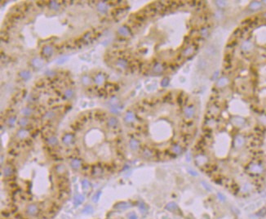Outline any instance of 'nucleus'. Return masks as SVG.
<instances>
[{
  "mask_svg": "<svg viewBox=\"0 0 266 219\" xmlns=\"http://www.w3.org/2000/svg\"><path fill=\"white\" fill-rule=\"evenodd\" d=\"M162 70V66L160 64H157V66L154 67V71L156 72H161Z\"/></svg>",
  "mask_w": 266,
  "mask_h": 219,
  "instance_id": "30",
  "label": "nucleus"
},
{
  "mask_svg": "<svg viewBox=\"0 0 266 219\" xmlns=\"http://www.w3.org/2000/svg\"><path fill=\"white\" fill-rule=\"evenodd\" d=\"M16 117H13V116H12V117H10V118H9L8 119V124H9V125H10V126H12V125H13L14 124H15V123H16Z\"/></svg>",
  "mask_w": 266,
  "mask_h": 219,
  "instance_id": "29",
  "label": "nucleus"
},
{
  "mask_svg": "<svg viewBox=\"0 0 266 219\" xmlns=\"http://www.w3.org/2000/svg\"><path fill=\"white\" fill-rule=\"evenodd\" d=\"M14 173V168L11 165H8L2 169V174L5 177H10Z\"/></svg>",
  "mask_w": 266,
  "mask_h": 219,
  "instance_id": "3",
  "label": "nucleus"
},
{
  "mask_svg": "<svg viewBox=\"0 0 266 219\" xmlns=\"http://www.w3.org/2000/svg\"><path fill=\"white\" fill-rule=\"evenodd\" d=\"M97 10L101 12V13H106V12L108 11V5L106 4V3L100 2L97 4Z\"/></svg>",
  "mask_w": 266,
  "mask_h": 219,
  "instance_id": "7",
  "label": "nucleus"
},
{
  "mask_svg": "<svg viewBox=\"0 0 266 219\" xmlns=\"http://www.w3.org/2000/svg\"><path fill=\"white\" fill-rule=\"evenodd\" d=\"M70 165L74 169H79L82 166V161L80 159H73L70 163Z\"/></svg>",
  "mask_w": 266,
  "mask_h": 219,
  "instance_id": "8",
  "label": "nucleus"
},
{
  "mask_svg": "<svg viewBox=\"0 0 266 219\" xmlns=\"http://www.w3.org/2000/svg\"><path fill=\"white\" fill-rule=\"evenodd\" d=\"M118 119L116 118H114V117H110V118L108 119L107 124L109 127L113 128V127H115V126L118 124Z\"/></svg>",
  "mask_w": 266,
  "mask_h": 219,
  "instance_id": "14",
  "label": "nucleus"
},
{
  "mask_svg": "<svg viewBox=\"0 0 266 219\" xmlns=\"http://www.w3.org/2000/svg\"><path fill=\"white\" fill-rule=\"evenodd\" d=\"M64 97H66V98H68V99H71V98L74 97V92L73 89L68 88V89H66V91H64Z\"/></svg>",
  "mask_w": 266,
  "mask_h": 219,
  "instance_id": "18",
  "label": "nucleus"
},
{
  "mask_svg": "<svg viewBox=\"0 0 266 219\" xmlns=\"http://www.w3.org/2000/svg\"><path fill=\"white\" fill-rule=\"evenodd\" d=\"M125 120H126V122H128V123L132 122L133 120H134V115H133L132 113H128L126 115Z\"/></svg>",
  "mask_w": 266,
  "mask_h": 219,
  "instance_id": "22",
  "label": "nucleus"
},
{
  "mask_svg": "<svg viewBox=\"0 0 266 219\" xmlns=\"http://www.w3.org/2000/svg\"><path fill=\"white\" fill-rule=\"evenodd\" d=\"M116 208L118 209H126V208H128V204L125 202H121V203H118Z\"/></svg>",
  "mask_w": 266,
  "mask_h": 219,
  "instance_id": "23",
  "label": "nucleus"
},
{
  "mask_svg": "<svg viewBox=\"0 0 266 219\" xmlns=\"http://www.w3.org/2000/svg\"><path fill=\"white\" fill-rule=\"evenodd\" d=\"M74 137L73 134L66 133L63 136L62 142H63V144L66 145V146H70V145L74 141Z\"/></svg>",
  "mask_w": 266,
  "mask_h": 219,
  "instance_id": "2",
  "label": "nucleus"
},
{
  "mask_svg": "<svg viewBox=\"0 0 266 219\" xmlns=\"http://www.w3.org/2000/svg\"><path fill=\"white\" fill-rule=\"evenodd\" d=\"M218 196H219V198H220V199L221 200V201H225V197L223 195H221L220 193L218 194Z\"/></svg>",
  "mask_w": 266,
  "mask_h": 219,
  "instance_id": "36",
  "label": "nucleus"
},
{
  "mask_svg": "<svg viewBox=\"0 0 266 219\" xmlns=\"http://www.w3.org/2000/svg\"><path fill=\"white\" fill-rule=\"evenodd\" d=\"M31 64L34 67L36 68V69H39V68H41L43 66L44 61H43V60L41 59L40 57H35L31 61Z\"/></svg>",
  "mask_w": 266,
  "mask_h": 219,
  "instance_id": "4",
  "label": "nucleus"
},
{
  "mask_svg": "<svg viewBox=\"0 0 266 219\" xmlns=\"http://www.w3.org/2000/svg\"><path fill=\"white\" fill-rule=\"evenodd\" d=\"M130 146L132 150H137L139 147V142L136 140H131L130 141Z\"/></svg>",
  "mask_w": 266,
  "mask_h": 219,
  "instance_id": "20",
  "label": "nucleus"
},
{
  "mask_svg": "<svg viewBox=\"0 0 266 219\" xmlns=\"http://www.w3.org/2000/svg\"><path fill=\"white\" fill-rule=\"evenodd\" d=\"M82 188H84V189H86V188H88L89 186H90V183H89V181H86V180L82 181Z\"/></svg>",
  "mask_w": 266,
  "mask_h": 219,
  "instance_id": "32",
  "label": "nucleus"
},
{
  "mask_svg": "<svg viewBox=\"0 0 266 219\" xmlns=\"http://www.w3.org/2000/svg\"><path fill=\"white\" fill-rule=\"evenodd\" d=\"M49 7H50V8L52 9V10L56 11L60 8V4H58V3L56 1H52V2H50V4H49Z\"/></svg>",
  "mask_w": 266,
  "mask_h": 219,
  "instance_id": "19",
  "label": "nucleus"
},
{
  "mask_svg": "<svg viewBox=\"0 0 266 219\" xmlns=\"http://www.w3.org/2000/svg\"><path fill=\"white\" fill-rule=\"evenodd\" d=\"M172 150H173V152L176 153V154H180V153L182 151V149H181V147H180V146H173V147H172Z\"/></svg>",
  "mask_w": 266,
  "mask_h": 219,
  "instance_id": "28",
  "label": "nucleus"
},
{
  "mask_svg": "<svg viewBox=\"0 0 266 219\" xmlns=\"http://www.w3.org/2000/svg\"><path fill=\"white\" fill-rule=\"evenodd\" d=\"M260 6V3H253V4H252V5H250V8H252V9H256L258 8Z\"/></svg>",
  "mask_w": 266,
  "mask_h": 219,
  "instance_id": "33",
  "label": "nucleus"
},
{
  "mask_svg": "<svg viewBox=\"0 0 266 219\" xmlns=\"http://www.w3.org/2000/svg\"><path fill=\"white\" fill-rule=\"evenodd\" d=\"M82 212H84V213H92V212H93V208H92L91 205H86V207L83 208Z\"/></svg>",
  "mask_w": 266,
  "mask_h": 219,
  "instance_id": "25",
  "label": "nucleus"
},
{
  "mask_svg": "<svg viewBox=\"0 0 266 219\" xmlns=\"http://www.w3.org/2000/svg\"><path fill=\"white\" fill-rule=\"evenodd\" d=\"M82 84L84 85H88V84H89L91 83V79L88 75H85V76L82 77Z\"/></svg>",
  "mask_w": 266,
  "mask_h": 219,
  "instance_id": "26",
  "label": "nucleus"
},
{
  "mask_svg": "<svg viewBox=\"0 0 266 219\" xmlns=\"http://www.w3.org/2000/svg\"><path fill=\"white\" fill-rule=\"evenodd\" d=\"M18 124H19L20 127H21L22 128H24L30 124V121L26 117H23V118L20 119V120L18 121Z\"/></svg>",
  "mask_w": 266,
  "mask_h": 219,
  "instance_id": "9",
  "label": "nucleus"
},
{
  "mask_svg": "<svg viewBox=\"0 0 266 219\" xmlns=\"http://www.w3.org/2000/svg\"><path fill=\"white\" fill-rule=\"evenodd\" d=\"M21 114H22L24 117H29L33 114V110L29 107H26L21 110Z\"/></svg>",
  "mask_w": 266,
  "mask_h": 219,
  "instance_id": "16",
  "label": "nucleus"
},
{
  "mask_svg": "<svg viewBox=\"0 0 266 219\" xmlns=\"http://www.w3.org/2000/svg\"><path fill=\"white\" fill-rule=\"evenodd\" d=\"M243 142H244V141H243V138H242V137H237V139H236V145H237L238 146H242Z\"/></svg>",
  "mask_w": 266,
  "mask_h": 219,
  "instance_id": "27",
  "label": "nucleus"
},
{
  "mask_svg": "<svg viewBox=\"0 0 266 219\" xmlns=\"http://www.w3.org/2000/svg\"><path fill=\"white\" fill-rule=\"evenodd\" d=\"M176 208H177V204H176V203H174V202H170L166 206V210L170 211V212L175 211Z\"/></svg>",
  "mask_w": 266,
  "mask_h": 219,
  "instance_id": "15",
  "label": "nucleus"
},
{
  "mask_svg": "<svg viewBox=\"0 0 266 219\" xmlns=\"http://www.w3.org/2000/svg\"><path fill=\"white\" fill-rule=\"evenodd\" d=\"M252 170L254 171V172H260V171L262 170V169H261V168H260V166H258V165H255V166H254V168H252Z\"/></svg>",
  "mask_w": 266,
  "mask_h": 219,
  "instance_id": "34",
  "label": "nucleus"
},
{
  "mask_svg": "<svg viewBox=\"0 0 266 219\" xmlns=\"http://www.w3.org/2000/svg\"><path fill=\"white\" fill-rule=\"evenodd\" d=\"M117 65L121 68H125L126 66V65H128V63H126V61L125 60L120 59L117 61Z\"/></svg>",
  "mask_w": 266,
  "mask_h": 219,
  "instance_id": "24",
  "label": "nucleus"
},
{
  "mask_svg": "<svg viewBox=\"0 0 266 219\" xmlns=\"http://www.w3.org/2000/svg\"><path fill=\"white\" fill-rule=\"evenodd\" d=\"M100 194H101V192H100V191H99V192L97 193V195H96H96H95V196L93 197V200H94L95 202H96V201H97V200H98L99 197H100Z\"/></svg>",
  "mask_w": 266,
  "mask_h": 219,
  "instance_id": "35",
  "label": "nucleus"
},
{
  "mask_svg": "<svg viewBox=\"0 0 266 219\" xmlns=\"http://www.w3.org/2000/svg\"><path fill=\"white\" fill-rule=\"evenodd\" d=\"M104 80H106V79H104V76L103 75H101V74H99V75H97L95 77V83L98 85H101L104 84Z\"/></svg>",
  "mask_w": 266,
  "mask_h": 219,
  "instance_id": "13",
  "label": "nucleus"
},
{
  "mask_svg": "<svg viewBox=\"0 0 266 219\" xmlns=\"http://www.w3.org/2000/svg\"><path fill=\"white\" fill-rule=\"evenodd\" d=\"M19 75L24 80H28L31 78V74H30V71H28V70H22V71H20L19 73Z\"/></svg>",
  "mask_w": 266,
  "mask_h": 219,
  "instance_id": "10",
  "label": "nucleus"
},
{
  "mask_svg": "<svg viewBox=\"0 0 266 219\" xmlns=\"http://www.w3.org/2000/svg\"><path fill=\"white\" fill-rule=\"evenodd\" d=\"M48 143L50 146H56L58 145V139L55 136H52L48 139Z\"/></svg>",
  "mask_w": 266,
  "mask_h": 219,
  "instance_id": "12",
  "label": "nucleus"
},
{
  "mask_svg": "<svg viewBox=\"0 0 266 219\" xmlns=\"http://www.w3.org/2000/svg\"><path fill=\"white\" fill-rule=\"evenodd\" d=\"M83 201H84V197H83L82 195L78 194V195H76L74 196V205L78 206L79 204H81Z\"/></svg>",
  "mask_w": 266,
  "mask_h": 219,
  "instance_id": "11",
  "label": "nucleus"
},
{
  "mask_svg": "<svg viewBox=\"0 0 266 219\" xmlns=\"http://www.w3.org/2000/svg\"><path fill=\"white\" fill-rule=\"evenodd\" d=\"M42 54L46 57H51L54 52V49L49 45H46L42 48Z\"/></svg>",
  "mask_w": 266,
  "mask_h": 219,
  "instance_id": "6",
  "label": "nucleus"
},
{
  "mask_svg": "<svg viewBox=\"0 0 266 219\" xmlns=\"http://www.w3.org/2000/svg\"><path fill=\"white\" fill-rule=\"evenodd\" d=\"M128 219H137V216L134 212H132L128 214Z\"/></svg>",
  "mask_w": 266,
  "mask_h": 219,
  "instance_id": "31",
  "label": "nucleus"
},
{
  "mask_svg": "<svg viewBox=\"0 0 266 219\" xmlns=\"http://www.w3.org/2000/svg\"><path fill=\"white\" fill-rule=\"evenodd\" d=\"M118 32L120 35H122V36H128L129 34H130L128 29L126 28V27H125V26L120 27V28L118 29Z\"/></svg>",
  "mask_w": 266,
  "mask_h": 219,
  "instance_id": "17",
  "label": "nucleus"
},
{
  "mask_svg": "<svg viewBox=\"0 0 266 219\" xmlns=\"http://www.w3.org/2000/svg\"><path fill=\"white\" fill-rule=\"evenodd\" d=\"M29 134H30V132H28V130H26V129H24V128H21L17 132L16 137L20 140H24L29 137Z\"/></svg>",
  "mask_w": 266,
  "mask_h": 219,
  "instance_id": "5",
  "label": "nucleus"
},
{
  "mask_svg": "<svg viewBox=\"0 0 266 219\" xmlns=\"http://www.w3.org/2000/svg\"><path fill=\"white\" fill-rule=\"evenodd\" d=\"M56 115V114L53 112V111H51V110H49V111L46 112L45 115H44V118L47 119H52V118H54Z\"/></svg>",
  "mask_w": 266,
  "mask_h": 219,
  "instance_id": "21",
  "label": "nucleus"
},
{
  "mask_svg": "<svg viewBox=\"0 0 266 219\" xmlns=\"http://www.w3.org/2000/svg\"><path fill=\"white\" fill-rule=\"evenodd\" d=\"M40 212V206L36 203H32L27 205L24 209V212L29 217H35Z\"/></svg>",
  "mask_w": 266,
  "mask_h": 219,
  "instance_id": "1",
  "label": "nucleus"
}]
</instances>
